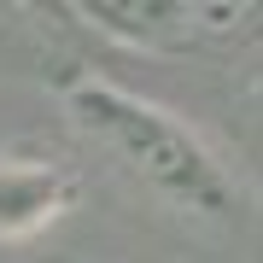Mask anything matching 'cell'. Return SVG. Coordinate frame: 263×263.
<instances>
[{"label":"cell","instance_id":"1","mask_svg":"<svg viewBox=\"0 0 263 263\" xmlns=\"http://www.w3.org/2000/svg\"><path fill=\"white\" fill-rule=\"evenodd\" d=\"M65 117L76 141L94 146V158L117 170L123 187H135L164 216L199 234H240L252 222L257 199L246 176L158 100L129 94L105 76H76L65 88Z\"/></svg>","mask_w":263,"mask_h":263},{"label":"cell","instance_id":"2","mask_svg":"<svg viewBox=\"0 0 263 263\" xmlns=\"http://www.w3.org/2000/svg\"><path fill=\"white\" fill-rule=\"evenodd\" d=\"M82 199L76 164L53 146L12 141L0 146V246H29Z\"/></svg>","mask_w":263,"mask_h":263}]
</instances>
